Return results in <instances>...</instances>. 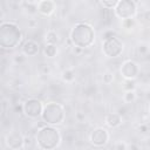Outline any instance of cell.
<instances>
[{
  "label": "cell",
  "instance_id": "23",
  "mask_svg": "<svg viewBox=\"0 0 150 150\" xmlns=\"http://www.w3.org/2000/svg\"><path fill=\"white\" fill-rule=\"evenodd\" d=\"M122 26L127 29H130L135 26V21L134 19H127V20H122Z\"/></svg>",
  "mask_w": 150,
  "mask_h": 150
},
{
  "label": "cell",
  "instance_id": "7",
  "mask_svg": "<svg viewBox=\"0 0 150 150\" xmlns=\"http://www.w3.org/2000/svg\"><path fill=\"white\" fill-rule=\"evenodd\" d=\"M43 104L40 100L38 98H28L22 103V112L29 117V118H38L39 116L42 115V110H43Z\"/></svg>",
  "mask_w": 150,
  "mask_h": 150
},
{
  "label": "cell",
  "instance_id": "13",
  "mask_svg": "<svg viewBox=\"0 0 150 150\" xmlns=\"http://www.w3.org/2000/svg\"><path fill=\"white\" fill-rule=\"evenodd\" d=\"M104 122L109 128H117L122 123V116L117 112H109L104 117Z\"/></svg>",
  "mask_w": 150,
  "mask_h": 150
},
{
  "label": "cell",
  "instance_id": "5",
  "mask_svg": "<svg viewBox=\"0 0 150 150\" xmlns=\"http://www.w3.org/2000/svg\"><path fill=\"white\" fill-rule=\"evenodd\" d=\"M114 13L122 20L134 19L137 15V2L132 0H120L114 8Z\"/></svg>",
  "mask_w": 150,
  "mask_h": 150
},
{
  "label": "cell",
  "instance_id": "25",
  "mask_svg": "<svg viewBox=\"0 0 150 150\" xmlns=\"http://www.w3.org/2000/svg\"><path fill=\"white\" fill-rule=\"evenodd\" d=\"M128 150H139V148L136 144H129L128 145Z\"/></svg>",
  "mask_w": 150,
  "mask_h": 150
},
{
  "label": "cell",
  "instance_id": "17",
  "mask_svg": "<svg viewBox=\"0 0 150 150\" xmlns=\"http://www.w3.org/2000/svg\"><path fill=\"white\" fill-rule=\"evenodd\" d=\"M36 144V139H34L32 136H25V142H23V149L25 150H33Z\"/></svg>",
  "mask_w": 150,
  "mask_h": 150
},
{
  "label": "cell",
  "instance_id": "9",
  "mask_svg": "<svg viewBox=\"0 0 150 150\" xmlns=\"http://www.w3.org/2000/svg\"><path fill=\"white\" fill-rule=\"evenodd\" d=\"M23 142H25V136L19 130L13 129L6 134L5 143H6L7 148H9L11 150L23 149Z\"/></svg>",
  "mask_w": 150,
  "mask_h": 150
},
{
  "label": "cell",
  "instance_id": "26",
  "mask_svg": "<svg viewBox=\"0 0 150 150\" xmlns=\"http://www.w3.org/2000/svg\"><path fill=\"white\" fill-rule=\"evenodd\" d=\"M149 111H150V107H149Z\"/></svg>",
  "mask_w": 150,
  "mask_h": 150
},
{
  "label": "cell",
  "instance_id": "21",
  "mask_svg": "<svg viewBox=\"0 0 150 150\" xmlns=\"http://www.w3.org/2000/svg\"><path fill=\"white\" fill-rule=\"evenodd\" d=\"M102 81H103V83H105V84H110V83L114 81V74L110 73V71L104 73L103 76H102Z\"/></svg>",
  "mask_w": 150,
  "mask_h": 150
},
{
  "label": "cell",
  "instance_id": "22",
  "mask_svg": "<svg viewBox=\"0 0 150 150\" xmlns=\"http://www.w3.org/2000/svg\"><path fill=\"white\" fill-rule=\"evenodd\" d=\"M124 89L128 90H135V82L134 80H124Z\"/></svg>",
  "mask_w": 150,
  "mask_h": 150
},
{
  "label": "cell",
  "instance_id": "1",
  "mask_svg": "<svg viewBox=\"0 0 150 150\" xmlns=\"http://www.w3.org/2000/svg\"><path fill=\"white\" fill-rule=\"evenodd\" d=\"M70 41L80 49L90 47L95 41V30L93 26L87 22L76 23L70 30Z\"/></svg>",
  "mask_w": 150,
  "mask_h": 150
},
{
  "label": "cell",
  "instance_id": "24",
  "mask_svg": "<svg viewBox=\"0 0 150 150\" xmlns=\"http://www.w3.org/2000/svg\"><path fill=\"white\" fill-rule=\"evenodd\" d=\"M114 150H128V144L124 143V142H122V141H120V142L115 143Z\"/></svg>",
  "mask_w": 150,
  "mask_h": 150
},
{
  "label": "cell",
  "instance_id": "10",
  "mask_svg": "<svg viewBox=\"0 0 150 150\" xmlns=\"http://www.w3.org/2000/svg\"><path fill=\"white\" fill-rule=\"evenodd\" d=\"M120 71L124 80H135L139 74V67L135 61L127 60L122 63Z\"/></svg>",
  "mask_w": 150,
  "mask_h": 150
},
{
  "label": "cell",
  "instance_id": "19",
  "mask_svg": "<svg viewBox=\"0 0 150 150\" xmlns=\"http://www.w3.org/2000/svg\"><path fill=\"white\" fill-rule=\"evenodd\" d=\"M139 20H141L142 23H144V25H150V8L144 9V11L139 14Z\"/></svg>",
  "mask_w": 150,
  "mask_h": 150
},
{
  "label": "cell",
  "instance_id": "14",
  "mask_svg": "<svg viewBox=\"0 0 150 150\" xmlns=\"http://www.w3.org/2000/svg\"><path fill=\"white\" fill-rule=\"evenodd\" d=\"M61 77H62V80L64 82L70 83V82H73L75 80V71L73 69H69V68L68 69H64L62 71V74H61Z\"/></svg>",
  "mask_w": 150,
  "mask_h": 150
},
{
  "label": "cell",
  "instance_id": "18",
  "mask_svg": "<svg viewBox=\"0 0 150 150\" xmlns=\"http://www.w3.org/2000/svg\"><path fill=\"white\" fill-rule=\"evenodd\" d=\"M123 100L125 103H132L136 100V91L135 90H128L123 95Z\"/></svg>",
  "mask_w": 150,
  "mask_h": 150
},
{
  "label": "cell",
  "instance_id": "8",
  "mask_svg": "<svg viewBox=\"0 0 150 150\" xmlns=\"http://www.w3.org/2000/svg\"><path fill=\"white\" fill-rule=\"evenodd\" d=\"M109 138H110V135H109L108 130L103 127L95 128L89 135L90 143L94 146H97V148H102V146L107 145L108 142H109Z\"/></svg>",
  "mask_w": 150,
  "mask_h": 150
},
{
  "label": "cell",
  "instance_id": "12",
  "mask_svg": "<svg viewBox=\"0 0 150 150\" xmlns=\"http://www.w3.org/2000/svg\"><path fill=\"white\" fill-rule=\"evenodd\" d=\"M21 50H22V54L25 56H35L40 50V46H39V43L36 41L29 39V40L25 41V43L22 45V49Z\"/></svg>",
  "mask_w": 150,
  "mask_h": 150
},
{
  "label": "cell",
  "instance_id": "16",
  "mask_svg": "<svg viewBox=\"0 0 150 150\" xmlns=\"http://www.w3.org/2000/svg\"><path fill=\"white\" fill-rule=\"evenodd\" d=\"M59 41L57 34L54 30H48L46 34V45H56V42Z\"/></svg>",
  "mask_w": 150,
  "mask_h": 150
},
{
  "label": "cell",
  "instance_id": "2",
  "mask_svg": "<svg viewBox=\"0 0 150 150\" xmlns=\"http://www.w3.org/2000/svg\"><path fill=\"white\" fill-rule=\"evenodd\" d=\"M22 33L15 22L2 21L0 25V46L5 49H13L19 46Z\"/></svg>",
  "mask_w": 150,
  "mask_h": 150
},
{
  "label": "cell",
  "instance_id": "6",
  "mask_svg": "<svg viewBox=\"0 0 150 150\" xmlns=\"http://www.w3.org/2000/svg\"><path fill=\"white\" fill-rule=\"evenodd\" d=\"M102 52L107 57H117L123 52V42L117 35L102 41Z\"/></svg>",
  "mask_w": 150,
  "mask_h": 150
},
{
  "label": "cell",
  "instance_id": "20",
  "mask_svg": "<svg viewBox=\"0 0 150 150\" xmlns=\"http://www.w3.org/2000/svg\"><path fill=\"white\" fill-rule=\"evenodd\" d=\"M118 1L116 0H103V1H100L101 6L104 8V9H114L116 7Z\"/></svg>",
  "mask_w": 150,
  "mask_h": 150
},
{
  "label": "cell",
  "instance_id": "4",
  "mask_svg": "<svg viewBox=\"0 0 150 150\" xmlns=\"http://www.w3.org/2000/svg\"><path fill=\"white\" fill-rule=\"evenodd\" d=\"M66 111L62 104L56 102H49L45 104L41 118L48 125H59L64 121Z\"/></svg>",
  "mask_w": 150,
  "mask_h": 150
},
{
  "label": "cell",
  "instance_id": "11",
  "mask_svg": "<svg viewBox=\"0 0 150 150\" xmlns=\"http://www.w3.org/2000/svg\"><path fill=\"white\" fill-rule=\"evenodd\" d=\"M55 7H56V5L52 0H42V1H38L36 2L38 12L40 14H42V15H46V16L53 14L54 11H55Z\"/></svg>",
  "mask_w": 150,
  "mask_h": 150
},
{
  "label": "cell",
  "instance_id": "3",
  "mask_svg": "<svg viewBox=\"0 0 150 150\" xmlns=\"http://www.w3.org/2000/svg\"><path fill=\"white\" fill-rule=\"evenodd\" d=\"M38 148L42 150H53L61 143V134L53 125H45L38 130L35 136Z\"/></svg>",
  "mask_w": 150,
  "mask_h": 150
},
{
  "label": "cell",
  "instance_id": "15",
  "mask_svg": "<svg viewBox=\"0 0 150 150\" xmlns=\"http://www.w3.org/2000/svg\"><path fill=\"white\" fill-rule=\"evenodd\" d=\"M43 54L47 57H54L57 54V47L56 45H46L43 48Z\"/></svg>",
  "mask_w": 150,
  "mask_h": 150
}]
</instances>
